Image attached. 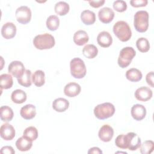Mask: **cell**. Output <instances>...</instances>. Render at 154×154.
Wrapping results in <instances>:
<instances>
[{"instance_id":"1","label":"cell","mask_w":154,"mask_h":154,"mask_svg":"<svg viewBox=\"0 0 154 154\" xmlns=\"http://www.w3.org/2000/svg\"><path fill=\"white\" fill-rule=\"evenodd\" d=\"M116 145L120 149H128L130 150H136L140 148L141 139L134 132H128L126 135L120 134L115 140Z\"/></svg>"},{"instance_id":"2","label":"cell","mask_w":154,"mask_h":154,"mask_svg":"<svg viewBox=\"0 0 154 154\" xmlns=\"http://www.w3.org/2000/svg\"><path fill=\"white\" fill-rule=\"evenodd\" d=\"M113 32L122 42L128 41L132 36V31L128 23L123 20L117 22L113 26Z\"/></svg>"},{"instance_id":"3","label":"cell","mask_w":154,"mask_h":154,"mask_svg":"<svg viewBox=\"0 0 154 154\" xmlns=\"http://www.w3.org/2000/svg\"><path fill=\"white\" fill-rule=\"evenodd\" d=\"M33 44L38 49H49L54 46L55 41L51 34L45 33L36 35L33 39Z\"/></svg>"},{"instance_id":"4","label":"cell","mask_w":154,"mask_h":154,"mask_svg":"<svg viewBox=\"0 0 154 154\" xmlns=\"http://www.w3.org/2000/svg\"><path fill=\"white\" fill-rule=\"evenodd\" d=\"M134 26L139 32H146L149 27V13L144 10L138 11L134 17Z\"/></svg>"},{"instance_id":"5","label":"cell","mask_w":154,"mask_h":154,"mask_svg":"<svg viewBox=\"0 0 154 154\" xmlns=\"http://www.w3.org/2000/svg\"><path fill=\"white\" fill-rule=\"evenodd\" d=\"M114 112L115 107L109 102L99 104L94 109V116L100 120H104L111 117L114 115Z\"/></svg>"},{"instance_id":"6","label":"cell","mask_w":154,"mask_h":154,"mask_svg":"<svg viewBox=\"0 0 154 154\" xmlns=\"http://www.w3.org/2000/svg\"><path fill=\"white\" fill-rule=\"evenodd\" d=\"M70 73L76 79L84 78L87 73L86 67L82 60L79 58H74L70 62Z\"/></svg>"},{"instance_id":"7","label":"cell","mask_w":154,"mask_h":154,"mask_svg":"<svg viewBox=\"0 0 154 154\" xmlns=\"http://www.w3.org/2000/svg\"><path fill=\"white\" fill-rule=\"evenodd\" d=\"M136 55V52L132 47L123 48L120 52L117 63L121 68L128 67Z\"/></svg>"},{"instance_id":"8","label":"cell","mask_w":154,"mask_h":154,"mask_svg":"<svg viewBox=\"0 0 154 154\" xmlns=\"http://www.w3.org/2000/svg\"><path fill=\"white\" fill-rule=\"evenodd\" d=\"M15 16L17 21L21 24H26L31 19V11L30 8L25 5L18 7L15 12Z\"/></svg>"},{"instance_id":"9","label":"cell","mask_w":154,"mask_h":154,"mask_svg":"<svg viewBox=\"0 0 154 154\" xmlns=\"http://www.w3.org/2000/svg\"><path fill=\"white\" fill-rule=\"evenodd\" d=\"M8 72L17 79L23 75L25 70L23 64L19 61H13L10 63L8 67Z\"/></svg>"},{"instance_id":"10","label":"cell","mask_w":154,"mask_h":154,"mask_svg":"<svg viewBox=\"0 0 154 154\" xmlns=\"http://www.w3.org/2000/svg\"><path fill=\"white\" fill-rule=\"evenodd\" d=\"M135 98L140 101L146 102L152 97L153 93L150 88L147 87H141L135 91Z\"/></svg>"},{"instance_id":"11","label":"cell","mask_w":154,"mask_h":154,"mask_svg":"<svg viewBox=\"0 0 154 154\" xmlns=\"http://www.w3.org/2000/svg\"><path fill=\"white\" fill-rule=\"evenodd\" d=\"M15 129L14 127L9 123H4L0 128V135L4 140L9 141L13 140L15 137Z\"/></svg>"},{"instance_id":"12","label":"cell","mask_w":154,"mask_h":154,"mask_svg":"<svg viewBox=\"0 0 154 154\" xmlns=\"http://www.w3.org/2000/svg\"><path fill=\"white\" fill-rule=\"evenodd\" d=\"M114 135L112 128L108 125H103L99 129L98 136L100 140L103 142H109L111 140Z\"/></svg>"},{"instance_id":"13","label":"cell","mask_w":154,"mask_h":154,"mask_svg":"<svg viewBox=\"0 0 154 154\" xmlns=\"http://www.w3.org/2000/svg\"><path fill=\"white\" fill-rule=\"evenodd\" d=\"M98 17L100 21L102 23H109L114 17V12L109 7H103L99 11Z\"/></svg>"},{"instance_id":"14","label":"cell","mask_w":154,"mask_h":154,"mask_svg":"<svg viewBox=\"0 0 154 154\" xmlns=\"http://www.w3.org/2000/svg\"><path fill=\"white\" fill-rule=\"evenodd\" d=\"M16 34V26L12 22H7L1 28V34L5 39L13 38Z\"/></svg>"},{"instance_id":"15","label":"cell","mask_w":154,"mask_h":154,"mask_svg":"<svg viewBox=\"0 0 154 154\" xmlns=\"http://www.w3.org/2000/svg\"><path fill=\"white\" fill-rule=\"evenodd\" d=\"M131 113L134 119L137 121H140L146 117V109L143 105L135 104L131 108Z\"/></svg>"},{"instance_id":"16","label":"cell","mask_w":154,"mask_h":154,"mask_svg":"<svg viewBox=\"0 0 154 154\" xmlns=\"http://www.w3.org/2000/svg\"><path fill=\"white\" fill-rule=\"evenodd\" d=\"M81 90V86L76 82H70L64 88V93L68 97H73L78 95Z\"/></svg>"},{"instance_id":"17","label":"cell","mask_w":154,"mask_h":154,"mask_svg":"<svg viewBox=\"0 0 154 154\" xmlns=\"http://www.w3.org/2000/svg\"><path fill=\"white\" fill-rule=\"evenodd\" d=\"M97 42L99 46L103 48H108L112 43V38L107 31L100 32L97 37Z\"/></svg>"},{"instance_id":"18","label":"cell","mask_w":154,"mask_h":154,"mask_svg":"<svg viewBox=\"0 0 154 154\" xmlns=\"http://www.w3.org/2000/svg\"><path fill=\"white\" fill-rule=\"evenodd\" d=\"M20 114L25 120L32 119L36 115L35 106L32 104H27L21 108Z\"/></svg>"},{"instance_id":"19","label":"cell","mask_w":154,"mask_h":154,"mask_svg":"<svg viewBox=\"0 0 154 154\" xmlns=\"http://www.w3.org/2000/svg\"><path fill=\"white\" fill-rule=\"evenodd\" d=\"M69 106V101L63 97H59L55 99L52 103L53 109L57 112H64L68 109Z\"/></svg>"},{"instance_id":"20","label":"cell","mask_w":154,"mask_h":154,"mask_svg":"<svg viewBox=\"0 0 154 154\" xmlns=\"http://www.w3.org/2000/svg\"><path fill=\"white\" fill-rule=\"evenodd\" d=\"M73 40L76 45L82 46L88 42L89 37L85 31L78 30L75 32Z\"/></svg>"},{"instance_id":"21","label":"cell","mask_w":154,"mask_h":154,"mask_svg":"<svg viewBox=\"0 0 154 154\" xmlns=\"http://www.w3.org/2000/svg\"><path fill=\"white\" fill-rule=\"evenodd\" d=\"M32 146V141L27 139L24 137L19 138L16 141V146L17 149L22 152L29 150Z\"/></svg>"},{"instance_id":"22","label":"cell","mask_w":154,"mask_h":154,"mask_svg":"<svg viewBox=\"0 0 154 154\" xmlns=\"http://www.w3.org/2000/svg\"><path fill=\"white\" fill-rule=\"evenodd\" d=\"M81 19L86 25H92L96 21L95 13L88 10H84L81 14Z\"/></svg>"},{"instance_id":"23","label":"cell","mask_w":154,"mask_h":154,"mask_svg":"<svg viewBox=\"0 0 154 154\" xmlns=\"http://www.w3.org/2000/svg\"><path fill=\"white\" fill-rule=\"evenodd\" d=\"M27 98L26 94L25 91L20 89H17L14 90L11 95V99L12 101L17 104H20L26 101Z\"/></svg>"},{"instance_id":"24","label":"cell","mask_w":154,"mask_h":154,"mask_svg":"<svg viewBox=\"0 0 154 154\" xmlns=\"http://www.w3.org/2000/svg\"><path fill=\"white\" fill-rule=\"evenodd\" d=\"M142 77L141 71L135 68H131L126 72V78L131 82H138L142 79Z\"/></svg>"},{"instance_id":"25","label":"cell","mask_w":154,"mask_h":154,"mask_svg":"<svg viewBox=\"0 0 154 154\" xmlns=\"http://www.w3.org/2000/svg\"><path fill=\"white\" fill-rule=\"evenodd\" d=\"M0 117L3 122H10L13 118L14 113L13 109L8 106H2L0 108Z\"/></svg>"},{"instance_id":"26","label":"cell","mask_w":154,"mask_h":154,"mask_svg":"<svg viewBox=\"0 0 154 154\" xmlns=\"http://www.w3.org/2000/svg\"><path fill=\"white\" fill-rule=\"evenodd\" d=\"M82 54L84 57L88 59H92L96 57L98 54L97 47L92 44L85 45L82 49Z\"/></svg>"},{"instance_id":"27","label":"cell","mask_w":154,"mask_h":154,"mask_svg":"<svg viewBox=\"0 0 154 154\" xmlns=\"http://www.w3.org/2000/svg\"><path fill=\"white\" fill-rule=\"evenodd\" d=\"M45 72L42 70H36L32 76V81L37 87H42L45 82Z\"/></svg>"},{"instance_id":"28","label":"cell","mask_w":154,"mask_h":154,"mask_svg":"<svg viewBox=\"0 0 154 154\" xmlns=\"http://www.w3.org/2000/svg\"><path fill=\"white\" fill-rule=\"evenodd\" d=\"M13 84V78L11 75L5 73L0 76V86L2 89H9Z\"/></svg>"},{"instance_id":"29","label":"cell","mask_w":154,"mask_h":154,"mask_svg":"<svg viewBox=\"0 0 154 154\" xmlns=\"http://www.w3.org/2000/svg\"><path fill=\"white\" fill-rule=\"evenodd\" d=\"M69 5L64 1H60L55 5V13L60 16H64L69 11Z\"/></svg>"},{"instance_id":"30","label":"cell","mask_w":154,"mask_h":154,"mask_svg":"<svg viewBox=\"0 0 154 154\" xmlns=\"http://www.w3.org/2000/svg\"><path fill=\"white\" fill-rule=\"evenodd\" d=\"M46 27L51 31L57 30L60 25V19L58 16L55 15L49 16L46 20Z\"/></svg>"},{"instance_id":"31","label":"cell","mask_w":154,"mask_h":154,"mask_svg":"<svg viewBox=\"0 0 154 154\" xmlns=\"http://www.w3.org/2000/svg\"><path fill=\"white\" fill-rule=\"evenodd\" d=\"M31 72L30 70H25L23 75L20 78H17L18 83L25 87H29L31 85Z\"/></svg>"},{"instance_id":"32","label":"cell","mask_w":154,"mask_h":154,"mask_svg":"<svg viewBox=\"0 0 154 154\" xmlns=\"http://www.w3.org/2000/svg\"><path fill=\"white\" fill-rule=\"evenodd\" d=\"M23 137L32 141L35 140L38 137L37 129L34 126H29L24 130Z\"/></svg>"},{"instance_id":"33","label":"cell","mask_w":154,"mask_h":154,"mask_svg":"<svg viewBox=\"0 0 154 154\" xmlns=\"http://www.w3.org/2000/svg\"><path fill=\"white\" fill-rule=\"evenodd\" d=\"M136 46L141 52H147L150 49V44L148 40L144 37L139 38L136 42Z\"/></svg>"},{"instance_id":"34","label":"cell","mask_w":154,"mask_h":154,"mask_svg":"<svg viewBox=\"0 0 154 154\" xmlns=\"http://www.w3.org/2000/svg\"><path fill=\"white\" fill-rule=\"evenodd\" d=\"M140 152L142 154H149L154 149V143L152 140H146L140 145Z\"/></svg>"},{"instance_id":"35","label":"cell","mask_w":154,"mask_h":154,"mask_svg":"<svg viewBox=\"0 0 154 154\" xmlns=\"http://www.w3.org/2000/svg\"><path fill=\"white\" fill-rule=\"evenodd\" d=\"M114 9L118 12H123L127 9V4L122 0H117L113 2Z\"/></svg>"},{"instance_id":"36","label":"cell","mask_w":154,"mask_h":154,"mask_svg":"<svg viewBox=\"0 0 154 154\" xmlns=\"http://www.w3.org/2000/svg\"><path fill=\"white\" fill-rule=\"evenodd\" d=\"M148 1L147 0H132L130 1L131 5L134 7H141L147 5Z\"/></svg>"},{"instance_id":"37","label":"cell","mask_w":154,"mask_h":154,"mask_svg":"<svg viewBox=\"0 0 154 154\" xmlns=\"http://www.w3.org/2000/svg\"><path fill=\"white\" fill-rule=\"evenodd\" d=\"M146 80L148 85L151 87H154L153 84V72H150L148 73L146 76Z\"/></svg>"},{"instance_id":"38","label":"cell","mask_w":154,"mask_h":154,"mask_svg":"<svg viewBox=\"0 0 154 154\" xmlns=\"http://www.w3.org/2000/svg\"><path fill=\"white\" fill-rule=\"evenodd\" d=\"M105 0H100V1H89L88 3L90 6L94 8H99L103 5L105 3Z\"/></svg>"},{"instance_id":"39","label":"cell","mask_w":154,"mask_h":154,"mask_svg":"<svg viewBox=\"0 0 154 154\" xmlns=\"http://www.w3.org/2000/svg\"><path fill=\"white\" fill-rule=\"evenodd\" d=\"M1 153H7V154H13L15 153L13 148L11 146H5L1 148Z\"/></svg>"},{"instance_id":"40","label":"cell","mask_w":154,"mask_h":154,"mask_svg":"<svg viewBox=\"0 0 154 154\" xmlns=\"http://www.w3.org/2000/svg\"><path fill=\"white\" fill-rule=\"evenodd\" d=\"M88 153H102V151L99 148V147H91L89 149V150L88 151Z\"/></svg>"}]
</instances>
